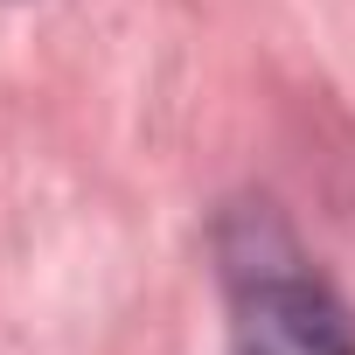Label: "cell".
I'll return each mask as SVG.
<instances>
[{
  "instance_id": "cell-1",
  "label": "cell",
  "mask_w": 355,
  "mask_h": 355,
  "mask_svg": "<svg viewBox=\"0 0 355 355\" xmlns=\"http://www.w3.org/2000/svg\"><path fill=\"white\" fill-rule=\"evenodd\" d=\"M230 355H355V313L293 244L272 209H230L216 223Z\"/></svg>"
}]
</instances>
